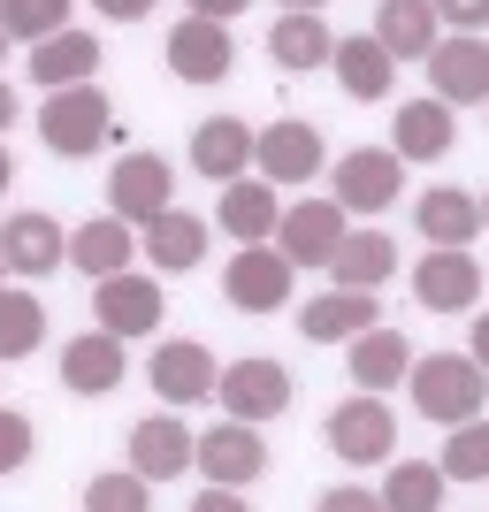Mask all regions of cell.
Here are the masks:
<instances>
[{
  "label": "cell",
  "mask_w": 489,
  "mask_h": 512,
  "mask_svg": "<svg viewBox=\"0 0 489 512\" xmlns=\"http://www.w3.org/2000/svg\"><path fill=\"white\" fill-rule=\"evenodd\" d=\"M222 291H230L237 314H276V306L291 299V253H283V245H245V253L230 260Z\"/></svg>",
  "instance_id": "5b68a950"
},
{
  "label": "cell",
  "mask_w": 489,
  "mask_h": 512,
  "mask_svg": "<svg viewBox=\"0 0 489 512\" xmlns=\"http://www.w3.org/2000/svg\"><path fill=\"white\" fill-rule=\"evenodd\" d=\"M0 23H8V39H54L69 31V0H0Z\"/></svg>",
  "instance_id": "e575fe53"
},
{
  "label": "cell",
  "mask_w": 489,
  "mask_h": 512,
  "mask_svg": "<svg viewBox=\"0 0 489 512\" xmlns=\"http://www.w3.org/2000/svg\"><path fill=\"white\" fill-rule=\"evenodd\" d=\"M283 207H276V184L268 176H253V184H222V230L245 237V245H260V237H276Z\"/></svg>",
  "instance_id": "f1b7e54d"
},
{
  "label": "cell",
  "mask_w": 489,
  "mask_h": 512,
  "mask_svg": "<svg viewBox=\"0 0 489 512\" xmlns=\"http://www.w3.org/2000/svg\"><path fill=\"white\" fill-rule=\"evenodd\" d=\"M153 505V482L138 467H130V482L123 474H100V482H85V512H146Z\"/></svg>",
  "instance_id": "d590c367"
},
{
  "label": "cell",
  "mask_w": 489,
  "mask_h": 512,
  "mask_svg": "<svg viewBox=\"0 0 489 512\" xmlns=\"http://www.w3.org/2000/svg\"><path fill=\"white\" fill-rule=\"evenodd\" d=\"M413 299L428 306V314H467L474 299H482V268H474L467 245H428L421 268H413Z\"/></svg>",
  "instance_id": "3957f363"
},
{
  "label": "cell",
  "mask_w": 489,
  "mask_h": 512,
  "mask_svg": "<svg viewBox=\"0 0 489 512\" xmlns=\"http://www.w3.org/2000/svg\"><path fill=\"white\" fill-rule=\"evenodd\" d=\"M39 337H46V306L31 291H0V360L39 352Z\"/></svg>",
  "instance_id": "d6a6232c"
},
{
  "label": "cell",
  "mask_w": 489,
  "mask_h": 512,
  "mask_svg": "<svg viewBox=\"0 0 489 512\" xmlns=\"http://www.w3.org/2000/svg\"><path fill=\"white\" fill-rule=\"evenodd\" d=\"M161 283L130 276V268H115V276L92 283V314H100V329H115V337H153L161 329Z\"/></svg>",
  "instance_id": "8992f818"
},
{
  "label": "cell",
  "mask_w": 489,
  "mask_h": 512,
  "mask_svg": "<svg viewBox=\"0 0 489 512\" xmlns=\"http://www.w3.org/2000/svg\"><path fill=\"white\" fill-rule=\"evenodd\" d=\"M253 153H260V138L237 123V115H207V123L192 130V169H199V176H214V184H237Z\"/></svg>",
  "instance_id": "e0dca14e"
},
{
  "label": "cell",
  "mask_w": 489,
  "mask_h": 512,
  "mask_svg": "<svg viewBox=\"0 0 489 512\" xmlns=\"http://www.w3.org/2000/svg\"><path fill=\"white\" fill-rule=\"evenodd\" d=\"M153 390L169 398V406H199V398H214V360H207V344H192V337H169L161 352H153Z\"/></svg>",
  "instance_id": "5bb4252c"
},
{
  "label": "cell",
  "mask_w": 489,
  "mask_h": 512,
  "mask_svg": "<svg viewBox=\"0 0 489 512\" xmlns=\"http://www.w3.org/2000/svg\"><path fill=\"white\" fill-rule=\"evenodd\" d=\"M467 352H474V360H482V367H489V314H482V321H474V344H467Z\"/></svg>",
  "instance_id": "b9f144b4"
},
{
  "label": "cell",
  "mask_w": 489,
  "mask_h": 512,
  "mask_svg": "<svg viewBox=\"0 0 489 512\" xmlns=\"http://www.w3.org/2000/svg\"><path fill=\"white\" fill-rule=\"evenodd\" d=\"M283 8H321V0H283Z\"/></svg>",
  "instance_id": "f6af8a7d"
},
{
  "label": "cell",
  "mask_w": 489,
  "mask_h": 512,
  "mask_svg": "<svg viewBox=\"0 0 489 512\" xmlns=\"http://www.w3.org/2000/svg\"><path fill=\"white\" fill-rule=\"evenodd\" d=\"M321 512H367V490H321Z\"/></svg>",
  "instance_id": "f35d334b"
},
{
  "label": "cell",
  "mask_w": 489,
  "mask_h": 512,
  "mask_svg": "<svg viewBox=\"0 0 489 512\" xmlns=\"http://www.w3.org/2000/svg\"><path fill=\"white\" fill-rule=\"evenodd\" d=\"M268 54H276L283 69H321L329 54H337V39H329L321 8H283V23L268 31Z\"/></svg>",
  "instance_id": "4316f807"
},
{
  "label": "cell",
  "mask_w": 489,
  "mask_h": 512,
  "mask_svg": "<svg viewBox=\"0 0 489 512\" xmlns=\"http://www.w3.org/2000/svg\"><path fill=\"white\" fill-rule=\"evenodd\" d=\"M192 459H199V444L184 436V421H169V413H161V421H138V428H130V467L146 474V482H176V474L192 467Z\"/></svg>",
  "instance_id": "ffe728a7"
},
{
  "label": "cell",
  "mask_w": 489,
  "mask_h": 512,
  "mask_svg": "<svg viewBox=\"0 0 489 512\" xmlns=\"http://www.w3.org/2000/svg\"><path fill=\"white\" fill-rule=\"evenodd\" d=\"M146 253H153V268H199V260H207V222L161 207L146 222Z\"/></svg>",
  "instance_id": "f546056e"
},
{
  "label": "cell",
  "mask_w": 489,
  "mask_h": 512,
  "mask_svg": "<svg viewBox=\"0 0 489 512\" xmlns=\"http://www.w3.org/2000/svg\"><path fill=\"white\" fill-rule=\"evenodd\" d=\"M360 329H375V291H352V283H337L329 299H314L298 314V337L306 344H352Z\"/></svg>",
  "instance_id": "ac0fdd59"
},
{
  "label": "cell",
  "mask_w": 489,
  "mask_h": 512,
  "mask_svg": "<svg viewBox=\"0 0 489 512\" xmlns=\"http://www.w3.org/2000/svg\"><path fill=\"white\" fill-rule=\"evenodd\" d=\"M100 16H115V23H138V16H153V0H100Z\"/></svg>",
  "instance_id": "ab89813d"
},
{
  "label": "cell",
  "mask_w": 489,
  "mask_h": 512,
  "mask_svg": "<svg viewBox=\"0 0 489 512\" xmlns=\"http://www.w3.org/2000/svg\"><path fill=\"white\" fill-rule=\"evenodd\" d=\"M329 69H337V85L352 92V100H383L390 77H398V54H390L383 39H337V54H329Z\"/></svg>",
  "instance_id": "cb8c5ba5"
},
{
  "label": "cell",
  "mask_w": 489,
  "mask_h": 512,
  "mask_svg": "<svg viewBox=\"0 0 489 512\" xmlns=\"http://www.w3.org/2000/svg\"><path fill=\"white\" fill-rule=\"evenodd\" d=\"M0 253H8L16 276H54V268H62V222H54V214H8Z\"/></svg>",
  "instance_id": "44dd1931"
},
{
  "label": "cell",
  "mask_w": 489,
  "mask_h": 512,
  "mask_svg": "<svg viewBox=\"0 0 489 512\" xmlns=\"http://www.w3.org/2000/svg\"><path fill=\"white\" fill-rule=\"evenodd\" d=\"M62 383L77 398H107L123 383V337L115 329H92V337H69L62 344Z\"/></svg>",
  "instance_id": "2e32d148"
},
{
  "label": "cell",
  "mask_w": 489,
  "mask_h": 512,
  "mask_svg": "<svg viewBox=\"0 0 489 512\" xmlns=\"http://www.w3.org/2000/svg\"><path fill=\"white\" fill-rule=\"evenodd\" d=\"M413 406L428 413V421H444V428H459V421H474V413L489 406V367L474 360V352H428V360H413Z\"/></svg>",
  "instance_id": "6da1fadb"
},
{
  "label": "cell",
  "mask_w": 489,
  "mask_h": 512,
  "mask_svg": "<svg viewBox=\"0 0 489 512\" xmlns=\"http://www.w3.org/2000/svg\"><path fill=\"white\" fill-rule=\"evenodd\" d=\"M199 467H207V482H260L268 474V444H260V428L253 421H222L199 436Z\"/></svg>",
  "instance_id": "4fadbf2b"
},
{
  "label": "cell",
  "mask_w": 489,
  "mask_h": 512,
  "mask_svg": "<svg viewBox=\"0 0 489 512\" xmlns=\"http://www.w3.org/2000/svg\"><path fill=\"white\" fill-rule=\"evenodd\" d=\"M0 54H8V23H0Z\"/></svg>",
  "instance_id": "bcb514c9"
},
{
  "label": "cell",
  "mask_w": 489,
  "mask_h": 512,
  "mask_svg": "<svg viewBox=\"0 0 489 512\" xmlns=\"http://www.w3.org/2000/svg\"><path fill=\"white\" fill-rule=\"evenodd\" d=\"M444 474H451V482H489V421H482V413L451 428V444H444Z\"/></svg>",
  "instance_id": "836d02e7"
},
{
  "label": "cell",
  "mask_w": 489,
  "mask_h": 512,
  "mask_svg": "<svg viewBox=\"0 0 489 512\" xmlns=\"http://www.w3.org/2000/svg\"><path fill=\"white\" fill-rule=\"evenodd\" d=\"M39 138H46V153H62V161H85V153H100L107 138H115V107H107V92H92V85L46 92V107H39Z\"/></svg>",
  "instance_id": "7a4b0ae2"
},
{
  "label": "cell",
  "mask_w": 489,
  "mask_h": 512,
  "mask_svg": "<svg viewBox=\"0 0 489 512\" xmlns=\"http://www.w3.org/2000/svg\"><path fill=\"white\" fill-rule=\"evenodd\" d=\"M130 245H138V237H130L123 214H100V222H85V230H69V260H77L92 283L115 276V268H130Z\"/></svg>",
  "instance_id": "83f0119b"
},
{
  "label": "cell",
  "mask_w": 489,
  "mask_h": 512,
  "mask_svg": "<svg viewBox=\"0 0 489 512\" xmlns=\"http://www.w3.org/2000/svg\"><path fill=\"white\" fill-rule=\"evenodd\" d=\"M329 276L352 283V291H383V283L398 276V245H390L383 230H344V245L329 253Z\"/></svg>",
  "instance_id": "7402d4cb"
},
{
  "label": "cell",
  "mask_w": 489,
  "mask_h": 512,
  "mask_svg": "<svg viewBox=\"0 0 489 512\" xmlns=\"http://www.w3.org/2000/svg\"><path fill=\"white\" fill-rule=\"evenodd\" d=\"M444 467H428V459H405V467H390L383 482V512H436L444 505Z\"/></svg>",
  "instance_id": "1f68e13d"
},
{
  "label": "cell",
  "mask_w": 489,
  "mask_h": 512,
  "mask_svg": "<svg viewBox=\"0 0 489 512\" xmlns=\"http://www.w3.org/2000/svg\"><path fill=\"white\" fill-rule=\"evenodd\" d=\"M214 398H222V413H237V421H276L283 406H291V375H283V360H237L222 383H214Z\"/></svg>",
  "instance_id": "8fae6325"
},
{
  "label": "cell",
  "mask_w": 489,
  "mask_h": 512,
  "mask_svg": "<svg viewBox=\"0 0 489 512\" xmlns=\"http://www.w3.org/2000/svg\"><path fill=\"white\" fill-rule=\"evenodd\" d=\"M23 459H31V421L0 406V474H16Z\"/></svg>",
  "instance_id": "8d00e7d4"
},
{
  "label": "cell",
  "mask_w": 489,
  "mask_h": 512,
  "mask_svg": "<svg viewBox=\"0 0 489 512\" xmlns=\"http://www.w3.org/2000/svg\"><path fill=\"white\" fill-rule=\"evenodd\" d=\"M352 383L360 390H390V383H405V375H413V344L398 337V329H383V321H375V329H360V337H352Z\"/></svg>",
  "instance_id": "603a6c76"
},
{
  "label": "cell",
  "mask_w": 489,
  "mask_h": 512,
  "mask_svg": "<svg viewBox=\"0 0 489 512\" xmlns=\"http://www.w3.org/2000/svg\"><path fill=\"white\" fill-rule=\"evenodd\" d=\"M0 268H8V253H0Z\"/></svg>",
  "instance_id": "c3c4849f"
},
{
  "label": "cell",
  "mask_w": 489,
  "mask_h": 512,
  "mask_svg": "<svg viewBox=\"0 0 489 512\" xmlns=\"http://www.w3.org/2000/svg\"><path fill=\"white\" fill-rule=\"evenodd\" d=\"M8 123H16V92L0 85V130H8Z\"/></svg>",
  "instance_id": "7bdbcfd3"
},
{
  "label": "cell",
  "mask_w": 489,
  "mask_h": 512,
  "mask_svg": "<svg viewBox=\"0 0 489 512\" xmlns=\"http://www.w3.org/2000/svg\"><path fill=\"white\" fill-rule=\"evenodd\" d=\"M230 23L222 16H184L169 31V69L184 77V85H222L230 77Z\"/></svg>",
  "instance_id": "9c48e42d"
},
{
  "label": "cell",
  "mask_w": 489,
  "mask_h": 512,
  "mask_svg": "<svg viewBox=\"0 0 489 512\" xmlns=\"http://www.w3.org/2000/svg\"><path fill=\"white\" fill-rule=\"evenodd\" d=\"M436 31H444L436 0H383V8H375V39H383L398 62H428V54H436Z\"/></svg>",
  "instance_id": "d6986e66"
},
{
  "label": "cell",
  "mask_w": 489,
  "mask_h": 512,
  "mask_svg": "<svg viewBox=\"0 0 489 512\" xmlns=\"http://www.w3.org/2000/svg\"><path fill=\"white\" fill-rule=\"evenodd\" d=\"M8 176H16V161H8V146H0V192H8Z\"/></svg>",
  "instance_id": "ee69618b"
},
{
  "label": "cell",
  "mask_w": 489,
  "mask_h": 512,
  "mask_svg": "<svg viewBox=\"0 0 489 512\" xmlns=\"http://www.w3.org/2000/svg\"><path fill=\"white\" fill-rule=\"evenodd\" d=\"M329 444H337V459H352V467H383L390 451H398V421L383 413L375 390H360V398H344V406L329 413Z\"/></svg>",
  "instance_id": "277c9868"
},
{
  "label": "cell",
  "mask_w": 489,
  "mask_h": 512,
  "mask_svg": "<svg viewBox=\"0 0 489 512\" xmlns=\"http://www.w3.org/2000/svg\"><path fill=\"white\" fill-rule=\"evenodd\" d=\"M92 69H100V39H85V31H54V39H39V54H31V77H39L46 92L92 85Z\"/></svg>",
  "instance_id": "484cf974"
},
{
  "label": "cell",
  "mask_w": 489,
  "mask_h": 512,
  "mask_svg": "<svg viewBox=\"0 0 489 512\" xmlns=\"http://www.w3.org/2000/svg\"><path fill=\"white\" fill-rule=\"evenodd\" d=\"M428 92H436V100H451V107L489 100V46H482V31L436 39V54H428Z\"/></svg>",
  "instance_id": "52a82bcc"
},
{
  "label": "cell",
  "mask_w": 489,
  "mask_h": 512,
  "mask_svg": "<svg viewBox=\"0 0 489 512\" xmlns=\"http://www.w3.org/2000/svg\"><path fill=\"white\" fill-rule=\"evenodd\" d=\"M451 138H459L451 100H413V107L398 115V153H405V161H444Z\"/></svg>",
  "instance_id": "4dcf8cb0"
},
{
  "label": "cell",
  "mask_w": 489,
  "mask_h": 512,
  "mask_svg": "<svg viewBox=\"0 0 489 512\" xmlns=\"http://www.w3.org/2000/svg\"><path fill=\"white\" fill-rule=\"evenodd\" d=\"M436 16L451 31H489V0H436Z\"/></svg>",
  "instance_id": "74e56055"
},
{
  "label": "cell",
  "mask_w": 489,
  "mask_h": 512,
  "mask_svg": "<svg viewBox=\"0 0 489 512\" xmlns=\"http://www.w3.org/2000/svg\"><path fill=\"white\" fill-rule=\"evenodd\" d=\"M276 237L291 253V268H329V253L344 245V199H298V207H283Z\"/></svg>",
  "instance_id": "30bf717a"
},
{
  "label": "cell",
  "mask_w": 489,
  "mask_h": 512,
  "mask_svg": "<svg viewBox=\"0 0 489 512\" xmlns=\"http://www.w3.org/2000/svg\"><path fill=\"white\" fill-rule=\"evenodd\" d=\"M192 16H222L230 23V16H245V0H192Z\"/></svg>",
  "instance_id": "60d3db41"
},
{
  "label": "cell",
  "mask_w": 489,
  "mask_h": 512,
  "mask_svg": "<svg viewBox=\"0 0 489 512\" xmlns=\"http://www.w3.org/2000/svg\"><path fill=\"white\" fill-rule=\"evenodd\" d=\"M398 184H405V153L398 146H360V153H344L337 161V199H344V214H383L390 199H398Z\"/></svg>",
  "instance_id": "ba28073f"
},
{
  "label": "cell",
  "mask_w": 489,
  "mask_h": 512,
  "mask_svg": "<svg viewBox=\"0 0 489 512\" xmlns=\"http://www.w3.org/2000/svg\"><path fill=\"white\" fill-rule=\"evenodd\" d=\"M169 161H161V153H123V169L107 176V199H115V214H123L130 230H146L153 214L169 207Z\"/></svg>",
  "instance_id": "7c38bea8"
},
{
  "label": "cell",
  "mask_w": 489,
  "mask_h": 512,
  "mask_svg": "<svg viewBox=\"0 0 489 512\" xmlns=\"http://www.w3.org/2000/svg\"><path fill=\"white\" fill-rule=\"evenodd\" d=\"M413 230L428 237V245H474L482 237V199L467 192H421V207H413Z\"/></svg>",
  "instance_id": "d4e9b609"
},
{
  "label": "cell",
  "mask_w": 489,
  "mask_h": 512,
  "mask_svg": "<svg viewBox=\"0 0 489 512\" xmlns=\"http://www.w3.org/2000/svg\"><path fill=\"white\" fill-rule=\"evenodd\" d=\"M253 161H260L268 184H306V176H321V130L283 115V123L260 130V153H253Z\"/></svg>",
  "instance_id": "9a60e30c"
},
{
  "label": "cell",
  "mask_w": 489,
  "mask_h": 512,
  "mask_svg": "<svg viewBox=\"0 0 489 512\" xmlns=\"http://www.w3.org/2000/svg\"><path fill=\"white\" fill-rule=\"evenodd\" d=\"M482 222H489V199H482Z\"/></svg>",
  "instance_id": "7dc6e473"
}]
</instances>
